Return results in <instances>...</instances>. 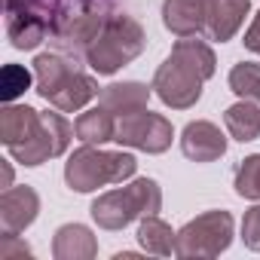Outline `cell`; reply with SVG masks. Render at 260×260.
<instances>
[{
  "label": "cell",
  "mask_w": 260,
  "mask_h": 260,
  "mask_svg": "<svg viewBox=\"0 0 260 260\" xmlns=\"http://www.w3.org/2000/svg\"><path fill=\"white\" fill-rule=\"evenodd\" d=\"M74 132L77 128L61 113H37L28 104H7L0 110V141L16 162L28 169L61 156Z\"/></svg>",
  "instance_id": "obj_1"
},
{
  "label": "cell",
  "mask_w": 260,
  "mask_h": 260,
  "mask_svg": "<svg viewBox=\"0 0 260 260\" xmlns=\"http://www.w3.org/2000/svg\"><path fill=\"white\" fill-rule=\"evenodd\" d=\"M214 71H217L214 49L199 37H181L172 46L169 58L156 68L150 86L166 107L187 110L202 98V86L205 80L214 77Z\"/></svg>",
  "instance_id": "obj_2"
},
{
  "label": "cell",
  "mask_w": 260,
  "mask_h": 260,
  "mask_svg": "<svg viewBox=\"0 0 260 260\" xmlns=\"http://www.w3.org/2000/svg\"><path fill=\"white\" fill-rule=\"evenodd\" d=\"M34 80H37V95L49 101L61 113L83 110L92 98H98V83L89 77L74 55L64 52H43L34 58Z\"/></svg>",
  "instance_id": "obj_3"
},
{
  "label": "cell",
  "mask_w": 260,
  "mask_h": 260,
  "mask_svg": "<svg viewBox=\"0 0 260 260\" xmlns=\"http://www.w3.org/2000/svg\"><path fill=\"white\" fill-rule=\"evenodd\" d=\"M147 46V34L144 28L132 19V16H119V13H110V19L104 22L101 34L92 40V46L86 49V64L95 71V74H116L122 64L135 61Z\"/></svg>",
  "instance_id": "obj_4"
},
{
  "label": "cell",
  "mask_w": 260,
  "mask_h": 260,
  "mask_svg": "<svg viewBox=\"0 0 260 260\" xmlns=\"http://www.w3.org/2000/svg\"><path fill=\"white\" fill-rule=\"evenodd\" d=\"M138 172V159L132 153H110L98 144H83L64 162V181L77 193H92L104 184H122Z\"/></svg>",
  "instance_id": "obj_5"
},
{
  "label": "cell",
  "mask_w": 260,
  "mask_h": 260,
  "mask_svg": "<svg viewBox=\"0 0 260 260\" xmlns=\"http://www.w3.org/2000/svg\"><path fill=\"white\" fill-rule=\"evenodd\" d=\"M162 208V190L153 178H138L119 190H107L92 202V220L101 230H122L144 214H156Z\"/></svg>",
  "instance_id": "obj_6"
},
{
  "label": "cell",
  "mask_w": 260,
  "mask_h": 260,
  "mask_svg": "<svg viewBox=\"0 0 260 260\" xmlns=\"http://www.w3.org/2000/svg\"><path fill=\"white\" fill-rule=\"evenodd\" d=\"M233 242V214L205 211L178 230V257H217Z\"/></svg>",
  "instance_id": "obj_7"
},
{
  "label": "cell",
  "mask_w": 260,
  "mask_h": 260,
  "mask_svg": "<svg viewBox=\"0 0 260 260\" xmlns=\"http://www.w3.org/2000/svg\"><path fill=\"white\" fill-rule=\"evenodd\" d=\"M172 138H175L172 122L162 113H150L147 107L122 113L116 119V135H113L116 144L135 147L144 153H166L172 147Z\"/></svg>",
  "instance_id": "obj_8"
},
{
  "label": "cell",
  "mask_w": 260,
  "mask_h": 260,
  "mask_svg": "<svg viewBox=\"0 0 260 260\" xmlns=\"http://www.w3.org/2000/svg\"><path fill=\"white\" fill-rule=\"evenodd\" d=\"M181 153L193 162H214L226 153V138L214 122L193 119L181 132Z\"/></svg>",
  "instance_id": "obj_9"
},
{
  "label": "cell",
  "mask_w": 260,
  "mask_h": 260,
  "mask_svg": "<svg viewBox=\"0 0 260 260\" xmlns=\"http://www.w3.org/2000/svg\"><path fill=\"white\" fill-rule=\"evenodd\" d=\"M40 196L34 187H7L0 196V230L4 233H22L37 220Z\"/></svg>",
  "instance_id": "obj_10"
},
{
  "label": "cell",
  "mask_w": 260,
  "mask_h": 260,
  "mask_svg": "<svg viewBox=\"0 0 260 260\" xmlns=\"http://www.w3.org/2000/svg\"><path fill=\"white\" fill-rule=\"evenodd\" d=\"M211 0H166L162 4V25L175 37H202L208 25Z\"/></svg>",
  "instance_id": "obj_11"
},
{
  "label": "cell",
  "mask_w": 260,
  "mask_h": 260,
  "mask_svg": "<svg viewBox=\"0 0 260 260\" xmlns=\"http://www.w3.org/2000/svg\"><path fill=\"white\" fill-rule=\"evenodd\" d=\"M248 13H251V0H211L205 37L217 40V43L233 40V34L239 31V25L245 22Z\"/></svg>",
  "instance_id": "obj_12"
},
{
  "label": "cell",
  "mask_w": 260,
  "mask_h": 260,
  "mask_svg": "<svg viewBox=\"0 0 260 260\" xmlns=\"http://www.w3.org/2000/svg\"><path fill=\"white\" fill-rule=\"evenodd\" d=\"M52 254H55V260H92L98 254V242H95L89 226L64 223V226L55 230Z\"/></svg>",
  "instance_id": "obj_13"
},
{
  "label": "cell",
  "mask_w": 260,
  "mask_h": 260,
  "mask_svg": "<svg viewBox=\"0 0 260 260\" xmlns=\"http://www.w3.org/2000/svg\"><path fill=\"white\" fill-rule=\"evenodd\" d=\"M150 92H153V86H144V83H110L98 92V104L107 107L110 113L122 116V113L147 107Z\"/></svg>",
  "instance_id": "obj_14"
},
{
  "label": "cell",
  "mask_w": 260,
  "mask_h": 260,
  "mask_svg": "<svg viewBox=\"0 0 260 260\" xmlns=\"http://www.w3.org/2000/svg\"><path fill=\"white\" fill-rule=\"evenodd\" d=\"M223 125L226 132L239 141V144H248V141H257L260 138V107L257 101H236L233 107H226L223 113Z\"/></svg>",
  "instance_id": "obj_15"
},
{
  "label": "cell",
  "mask_w": 260,
  "mask_h": 260,
  "mask_svg": "<svg viewBox=\"0 0 260 260\" xmlns=\"http://www.w3.org/2000/svg\"><path fill=\"white\" fill-rule=\"evenodd\" d=\"M77 138L83 141V144H107V141H113V135H116V119H113V113L107 110V107H92V110H86V113H80L77 116Z\"/></svg>",
  "instance_id": "obj_16"
},
{
  "label": "cell",
  "mask_w": 260,
  "mask_h": 260,
  "mask_svg": "<svg viewBox=\"0 0 260 260\" xmlns=\"http://www.w3.org/2000/svg\"><path fill=\"white\" fill-rule=\"evenodd\" d=\"M7 34L16 49H37L49 37V22L31 13H13L7 16Z\"/></svg>",
  "instance_id": "obj_17"
},
{
  "label": "cell",
  "mask_w": 260,
  "mask_h": 260,
  "mask_svg": "<svg viewBox=\"0 0 260 260\" xmlns=\"http://www.w3.org/2000/svg\"><path fill=\"white\" fill-rule=\"evenodd\" d=\"M138 242H141V248H144L147 254L169 257V254H175V248H178V233H175L166 220H159L156 214H144L141 223H138Z\"/></svg>",
  "instance_id": "obj_18"
},
{
  "label": "cell",
  "mask_w": 260,
  "mask_h": 260,
  "mask_svg": "<svg viewBox=\"0 0 260 260\" xmlns=\"http://www.w3.org/2000/svg\"><path fill=\"white\" fill-rule=\"evenodd\" d=\"M230 89L239 98L260 104V64L257 61H239V64H233V71H230Z\"/></svg>",
  "instance_id": "obj_19"
},
{
  "label": "cell",
  "mask_w": 260,
  "mask_h": 260,
  "mask_svg": "<svg viewBox=\"0 0 260 260\" xmlns=\"http://www.w3.org/2000/svg\"><path fill=\"white\" fill-rule=\"evenodd\" d=\"M233 187L242 199H254L260 202V153H251L239 162L236 169V178H233Z\"/></svg>",
  "instance_id": "obj_20"
},
{
  "label": "cell",
  "mask_w": 260,
  "mask_h": 260,
  "mask_svg": "<svg viewBox=\"0 0 260 260\" xmlns=\"http://www.w3.org/2000/svg\"><path fill=\"white\" fill-rule=\"evenodd\" d=\"M28 86H31V71H25L22 64H7L0 74V98L7 104L16 101L22 92H28Z\"/></svg>",
  "instance_id": "obj_21"
},
{
  "label": "cell",
  "mask_w": 260,
  "mask_h": 260,
  "mask_svg": "<svg viewBox=\"0 0 260 260\" xmlns=\"http://www.w3.org/2000/svg\"><path fill=\"white\" fill-rule=\"evenodd\" d=\"M34 251L19 239V233H4L0 236V260H31Z\"/></svg>",
  "instance_id": "obj_22"
},
{
  "label": "cell",
  "mask_w": 260,
  "mask_h": 260,
  "mask_svg": "<svg viewBox=\"0 0 260 260\" xmlns=\"http://www.w3.org/2000/svg\"><path fill=\"white\" fill-rule=\"evenodd\" d=\"M242 242L251 251H260V205H251L242 217Z\"/></svg>",
  "instance_id": "obj_23"
},
{
  "label": "cell",
  "mask_w": 260,
  "mask_h": 260,
  "mask_svg": "<svg viewBox=\"0 0 260 260\" xmlns=\"http://www.w3.org/2000/svg\"><path fill=\"white\" fill-rule=\"evenodd\" d=\"M245 49H251V52H257L260 55V13H254V22H251V28L245 31Z\"/></svg>",
  "instance_id": "obj_24"
},
{
  "label": "cell",
  "mask_w": 260,
  "mask_h": 260,
  "mask_svg": "<svg viewBox=\"0 0 260 260\" xmlns=\"http://www.w3.org/2000/svg\"><path fill=\"white\" fill-rule=\"evenodd\" d=\"M10 181H13V169H10V166L4 162V190L10 187Z\"/></svg>",
  "instance_id": "obj_25"
}]
</instances>
